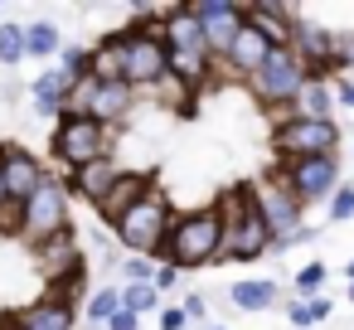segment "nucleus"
<instances>
[{"mask_svg": "<svg viewBox=\"0 0 354 330\" xmlns=\"http://www.w3.org/2000/svg\"><path fill=\"white\" fill-rule=\"evenodd\" d=\"M156 306H160V291H156L151 282H127V291H122V311L146 315V311H156Z\"/></svg>", "mask_w": 354, "mask_h": 330, "instance_id": "obj_25", "label": "nucleus"}, {"mask_svg": "<svg viewBox=\"0 0 354 330\" xmlns=\"http://www.w3.org/2000/svg\"><path fill=\"white\" fill-rule=\"evenodd\" d=\"M39 262H44V272L49 277H59V272H73L83 257H78V248H73V233H59V238H44L39 243Z\"/></svg>", "mask_w": 354, "mask_h": 330, "instance_id": "obj_22", "label": "nucleus"}, {"mask_svg": "<svg viewBox=\"0 0 354 330\" xmlns=\"http://www.w3.org/2000/svg\"><path fill=\"white\" fill-rule=\"evenodd\" d=\"M107 325H112V330H136V325H141V315H131V311H117Z\"/></svg>", "mask_w": 354, "mask_h": 330, "instance_id": "obj_35", "label": "nucleus"}, {"mask_svg": "<svg viewBox=\"0 0 354 330\" xmlns=\"http://www.w3.org/2000/svg\"><path fill=\"white\" fill-rule=\"evenodd\" d=\"M349 296H354V282H349Z\"/></svg>", "mask_w": 354, "mask_h": 330, "instance_id": "obj_42", "label": "nucleus"}, {"mask_svg": "<svg viewBox=\"0 0 354 330\" xmlns=\"http://www.w3.org/2000/svg\"><path fill=\"white\" fill-rule=\"evenodd\" d=\"M252 199H257V209H262V219H267V228H272L277 243L301 238V199H296L291 190L262 185V190H252Z\"/></svg>", "mask_w": 354, "mask_h": 330, "instance_id": "obj_11", "label": "nucleus"}, {"mask_svg": "<svg viewBox=\"0 0 354 330\" xmlns=\"http://www.w3.org/2000/svg\"><path fill=\"white\" fill-rule=\"evenodd\" d=\"M122 73H127V35H107L97 49H88L93 83H122Z\"/></svg>", "mask_w": 354, "mask_h": 330, "instance_id": "obj_15", "label": "nucleus"}, {"mask_svg": "<svg viewBox=\"0 0 354 330\" xmlns=\"http://www.w3.org/2000/svg\"><path fill=\"white\" fill-rule=\"evenodd\" d=\"M272 248V228H267V219H262V209H257V199H252V190L238 199V214L233 219H223V248H218V257H233V262H252V257H262Z\"/></svg>", "mask_w": 354, "mask_h": 330, "instance_id": "obj_2", "label": "nucleus"}, {"mask_svg": "<svg viewBox=\"0 0 354 330\" xmlns=\"http://www.w3.org/2000/svg\"><path fill=\"white\" fill-rule=\"evenodd\" d=\"M73 83H78V78H68L64 68L44 73V78L35 83V102H39V112H64V107H68V93H73Z\"/></svg>", "mask_w": 354, "mask_h": 330, "instance_id": "obj_21", "label": "nucleus"}, {"mask_svg": "<svg viewBox=\"0 0 354 330\" xmlns=\"http://www.w3.org/2000/svg\"><path fill=\"white\" fill-rule=\"evenodd\" d=\"M189 10H194V20H199V30H204V44L218 49V54H228L233 35H238L243 20H248V10H238L233 0H199V6H189Z\"/></svg>", "mask_w": 354, "mask_h": 330, "instance_id": "obj_9", "label": "nucleus"}, {"mask_svg": "<svg viewBox=\"0 0 354 330\" xmlns=\"http://www.w3.org/2000/svg\"><path fill=\"white\" fill-rule=\"evenodd\" d=\"M20 325L25 330H73V306L64 296H49L39 306H25L20 311Z\"/></svg>", "mask_w": 354, "mask_h": 330, "instance_id": "obj_19", "label": "nucleus"}, {"mask_svg": "<svg viewBox=\"0 0 354 330\" xmlns=\"http://www.w3.org/2000/svg\"><path fill=\"white\" fill-rule=\"evenodd\" d=\"M339 146V127L335 122H306V117H286L277 127V151L286 161H310V156H335Z\"/></svg>", "mask_w": 354, "mask_h": 330, "instance_id": "obj_5", "label": "nucleus"}, {"mask_svg": "<svg viewBox=\"0 0 354 330\" xmlns=\"http://www.w3.org/2000/svg\"><path fill=\"white\" fill-rule=\"evenodd\" d=\"M127 267V282H151L156 272H151V262H141V257H131V262H122Z\"/></svg>", "mask_w": 354, "mask_h": 330, "instance_id": "obj_32", "label": "nucleus"}, {"mask_svg": "<svg viewBox=\"0 0 354 330\" xmlns=\"http://www.w3.org/2000/svg\"><path fill=\"white\" fill-rule=\"evenodd\" d=\"M54 151L73 170H83V165H93V161L107 156V127L93 122V117H64L59 131H54Z\"/></svg>", "mask_w": 354, "mask_h": 330, "instance_id": "obj_7", "label": "nucleus"}, {"mask_svg": "<svg viewBox=\"0 0 354 330\" xmlns=\"http://www.w3.org/2000/svg\"><path fill=\"white\" fill-rule=\"evenodd\" d=\"M20 59H25V30L0 25V64H20Z\"/></svg>", "mask_w": 354, "mask_h": 330, "instance_id": "obj_26", "label": "nucleus"}, {"mask_svg": "<svg viewBox=\"0 0 354 330\" xmlns=\"http://www.w3.org/2000/svg\"><path fill=\"white\" fill-rule=\"evenodd\" d=\"M335 64H354V35L349 39H335Z\"/></svg>", "mask_w": 354, "mask_h": 330, "instance_id": "obj_36", "label": "nucleus"}, {"mask_svg": "<svg viewBox=\"0 0 354 330\" xmlns=\"http://www.w3.org/2000/svg\"><path fill=\"white\" fill-rule=\"evenodd\" d=\"M0 330H25V325H20V315H0Z\"/></svg>", "mask_w": 354, "mask_h": 330, "instance_id": "obj_39", "label": "nucleus"}, {"mask_svg": "<svg viewBox=\"0 0 354 330\" xmlns=\"http://www.w3.org/2000/svg\"><path fill=\"white\" fill-rule=\"evenodd\" d=\"M10 204V194H6V175H0V209H6Z\"/></svg>", "mask_w": 354, "mask_h": 330, "instance_id": "obj_40", "label": "nucleus"}, {"mask_svg": "<svg viewBox=\"0 0 354 330\" xmlns=\"http://www.w3.org/2000/svg\"><path fill=\"white\" fill-rule=\"evenodd\" d=\"M180 311H185V320H204V311H209V306H204V296L194 291V296H185V306H180Z\"/></svg>", "mask_w": 354, "mask_h": 330, "instance_id": "obj_34", "label": "nucleus"}, {"mask_svg": "<svg viewBox=\"0 0 354 330\" xmlns=\"http://www.w3.org/2000/svg\"><path fill=\"white\" fill-rule=\"evenodd\" d=\"M165 49H170V54H209L204 30H199V20H194L189 6H180V10L165 15Z\"/></svg>", "mask_w": 354, "mask_h": 330, "instance_id": "obj_14", "label": "nucleus"}, {"mask_svg": "<svg viewBox=\"0 0 354 330\" xmlns=\"http://www.w3.org/2000/svg\"><path fill=\"white\" fill-rule=\"evenodd\" d=\"M151 194H156V190H151V175L122 170V175H117V185L107 190V199L97 204V214H102V219H107V223L117 228V223H122V219H127V214H131V209H136L141 199H151Z\"/></svg>", "mask_w": 354, "mask_h": 330, "instance_id": "obj_13", "label": "nucleus"}, {"mask_svg": "<svg viewBox=\"0 0 354 330\" xmlns=\"http://www.w3.org/2000/svg\"><path fill=\"white\" fill-rule=\"evenodd\" d=\"M59 49H64V39H59V30H54V25H44V20H39V25H30V30H25V54L49 59V54H59Z\"/></svg>", "mask_w": 354, "mask_h": 330, "instance_id": "obj_24", "label": "nucleus"}, {"mask_svg": "<svg viewBox=\"0 0 354 330\" xmlns=\"http://www.w3.org/2000/svg\"><path fill=\"white\" fill-rule=\"evenodd\" d=\"M165 233H170V204H165V194H151V199H141L122 223H117V238L141 257V253H160L165 248Z\"/></svg>", "mask_w": 354, "mask_h": 330, "instance_id": "obj_3", "label": "nucleus"}, {"mask_svg": "<svg viewBox=\"0 0 354 330\" xmlns=\"http://www.w3.org/2000/svg\"><path fill=\"white\" fill-rule=\"evenodd\" d=\"M277 301V282H238L233 286V306L238 311H262Z\"/></svg>", "mask_w": 354, "mask_h": 330, "instance_id": "obj_23", "label": "nucleus"}, {"mask_svg": "<svg viewBox=\"0 0 354 330\" xmlns=\"http://www.w3.org/2000/svg\"><path fill=\"white\" fill-rule=\"evenodd\" d=\"M170 73V49H165V39H146V35H131L127 30V73H122V83L131 88V83H160Z\"/></svg>", "mask_w": 354, "mask_h": 330, "instance_id": "obj_8", "label": "nucleus"}, {"mask_svg": "<svg viewBox=\"0 0 354 330\" xmlns=\"http://www.w3.org/2000/svg\"><path fill=\"white\" fill-rule=\"evenodd\" d=\"M349 282H354V262H349Z\"/></svg>", "mask_w": 354, "mask_h": 330, "instance_id": "obj_41", "label": "nucleus"}, {"mask_svg": "<svg viewBox=\"0 0 354 330\" xmlns=\"http://www.w3.org/2000/svg\"><path fill=\"white\" fill-rule=\"evenodd\" d=\"M267 54H272V44H267V39H262V35L243 20V30L233 35V44H228V54H223V59H228L238 73H248V78H252V73L267 64Z\"/></svg>", "mask_w": 354, "mask_h": 330, "instance_id": "obj_16", "label": "nucleus"}, {"mask_svg": "<svg viewBox=\"0 0 354 330\" xmlns=\"http://www.w3.org/2000/svg\"><path fill=\"white\" fill-rule=\"evenodd\" d=\"M117 311H122V291H112V286H107V291H97V296H93V306H88V315H93V320H112Z\"/></svg>", "mask_w": 354, "mask_h": 330, "instance_id": "obj_28", "label": "nucleus"}, {"mask_svg": "<svg viewBox=\"0 0 354 330\" xmlns=\"http://www.w3.org/2000/svg\"><path fill=\"white\" fill-rule=\"evenodd\" d=\"M117 175H122V170H117V161H112V156H102V161H93V165L73 170V185H68V190H73V194H83V199H93V204H102V199H107V190L117 185Z\"/></svg>", "mask_w": 354, "mask_h": 330, "instance_id": "obj_17", "label": "nucleus"}, {"mask_svg": "<svg viewBox=\"0 0 354 330\" xmlns=\"http://www.w3.org/2000/svg\"><path fill=\"white\" fill-rule=\"evenodd\" d=\"M223 248V214L218 209H199V214H185L170 223L165 233V257L175 267H199L209 257H218Z\"/></svg>", "mask_w": 354, "mask_h": 330, "instance_id": "obj_1", "label": "nucleus"}, {"mask_svg": "<svg viewBox=\"0 0 354 330\" xmlns=\"http://www.w3.org/2000/svg\"><path fill=\"white\" fill-rule=\"evenodd\" d=\"M335 180H339V165H335V156H310V161H291V170H286V190L301 199V204H310V199H325V194H335Z\"/></svg>", "mask_w": 354, "mask_h": 330, "instance_id": "obj_10", "label": "nucleus"}, {"mask_svg": "<svg viewBox=\"0 0 354 330\" xmlns=\"http://www.w3.org/2000/svg\"><path fill=\"white\" fill-rule=\"evenodd\" d=\"M20 228H25L35 243L68 233V190L44 175V185L30 194V204H25V214H20Z\"/></svg>", "mask_w": 354, "mask_h": 330, "instance_id": "obj_4", "label": "nucleus"}, {"mask_svg": "<svg viewBox=\"0 0 354 330\" xmlns=\"http://www.w3.org/2000/svg\"><path fill=\"white\" fill-rule=\"evenodd\" d=\"M325 315H330V301H320V296H315V301L306 296V301L291 306V325H315V320H325Z\"/></svg>", "mask_w": 354, "mask_h": 330, "instance_id": "obj_27", "label": "nucleus"}, {"mask_svg": "<svg viewBox=\"0 0 354 330\" xmlns=\"http://www.w3.org/2000/svg\"><path fill=\"white\" fill-rule=\"evenodd\" d=\"M83 68H88V49H64V73L83 78Z\"/></svg>", "mask_w": 354, "mask_h": 330, "instance_id": "obj_31", "label": "nucleus"}, {"mask_svg": "<svg viewBox=\"0 0 354 330\" xmlns=\"http://www.w3.org/2000/svg\"><path fill=\"white\" fill-rule=\"evenodd\" d=\"M209 330H223V325H209Z\"/></svg>", "mask_w": 354, "mask_h": 330, "instance_id": "obj_43", "label": "nucleus"}, {"mask_svg": "<svg viewBox=\"0 0 354 330\" xmlns=\"http://www.w3.org/2000/svg\"><path fill=\"white\" fill-rule=\"evenodd\" d=\"M296 112L291 117H306V122H330V112H335V93H330V83L325 78H306L301 83V93H296V102H291Z\"/></svg>", "mask_w": 354, "mask_h": 330, "instance_id": "obj_18", "label": "nucleus"}, {"mask_svg": "<svg viewBox=\"0 0 354 330\" xmlns=\"http://www.w3.org/2000/svg\"><path fill=\"white\" fill-rule=\"evenodd\" d=\"M335 102H344V107H354V78H349V83H339V93H335Z\"/></svg>", "mask_w": 354, "mask_h": 330, "instance_id": "obj_38", "label": "nucleus"}, {"mask_svg": "<svg viewBox=\"0 0 354 330\" xmlns=\"http://www.w3.org/2000/svg\"><path fill=\"white\" fill-rule=\"evenodd\" d=\"M349 214H354V185H344V190L330 194V219L339 223V219H349Z\"/></svg>", "mask_w": 354, "mask_h": 330, "instance_id": "obj_29", "label": "nucleus"}, {"mask_svg": "<svg viewBox=\"0 0 354 330\" xmlns=\"http://www.w3.org/2000/svg\"><path fill=\"white\" fill-rule=\"evenodd\" d=\"M160 330H185V311H160Z\"/></svg>", "mask_w": 354, "mask_h": 330, "instance_id": "obj_37", "label": "nucleus"}, {"mask_svg": "<svg viewBox=\"0 0 354 330\" xmlns=\"http://www.w3.org/2000/svg\"><path fill=\"white\" fill-rule=\"evenodd\" d=\"M175 282H180V267H156V277H151V286H156V291H170Z\"/></svg>", "mask_w": 354, "mask_h": 330, "instance_id": "obj_33", "label": "nucleus"}, {"mask_svg": "<svg viewBox=\"0 0 354 330\" xmlns=\"http://www.w3.org/2000/svg\"><path fill=\"white\" fill-rule=\"evenodd\" d=\"M320 282H325V267H320V262H310V267L296 272V286H301V291H320Z\"/></svg>", "mask_w": 354, "mask_h": 330, "instance_id": "obj_30", "label": "nucleus"}, {"mask_svg": "<svg viewBox=\"0 0 354 330\" xmlns=\"http://www.w3.org/2000/svg\"><path fill=\"white\" fill-rule=\"evenodd\" d=\"M306 78H310V73H306V64L296 59V49H272L267 64L252 73V88H257L262 102H296V93H301Z\"/></svg>", "mask_w": 354, "mask_h": 330, "instance_id": "obj_6", "label": "nucleus"}, {"mask_svg": "<svg viewBox=\"0 0 354 330\" xmlns=\"http://www.w3.org/2000/svg\"><path fill=\"white\" fill-rule=\"evenodd\" d=\"M127 107H131V88H127V83H97V93H93V102H88V117L107 127V122H117Z\"/></svg>", "mask_w": 354, "mask_h": 330, "instance_id": "obj_20", "label": "nucleus"}, {"mask_svg": "<svg viewBox=\"0 0 354 330\" xmlns=\"http://www.w3.org/2000/svg\"><path fill=\"white\" fill-rule=\"evenodd\" d=\"M0 175H6V194H10V204H30V194L44 185V165L30 156V151H6V156H0Z\"/></svg>", "mask_w": 354, "mask_h": 330, "instance_id": "obj_12", "label": "nucleus"}]
</instances>
